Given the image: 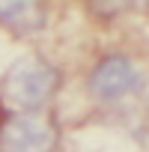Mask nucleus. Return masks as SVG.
<instances>
[{
	"label": "nucleus",
	"instance_id": "obj_1",
	"mask_svg": "<svg viewBox=\"0 0 149 152\" xmlns=\"http://www.w3.org/2000/svg\"><path fill=\"white\" fill-rule=\"evenodd\" d=\"M60 84V75L57 69L36 57V54H27L21 57L9 72H6V78H3V90H6V99L18 107V110H36L42 107L54 90Z\"/></svg>",
	"mask_w": 149,
	"mask_h": 152
},
{
	"label": "nucleus",
	"instance_id": "obj_4",
	"mask_svg": "<svg viewBox=\"0 0 149 152\" xmlns=\"http://www.w3.org/2000/svg\"><path fill=\"white\" fill-rule=\"evenodd\" d=\"M0 24L12 33H36L45 24L42 0H0Z\"/></svg>",
	"mask_w": 149,
	"mask_h": 152
},
{
	"label": "nucleus",
	"instance_id": "obj_2",
	"mask_svg": "<svg viewBox=\"0 0 149 152\" xmlns=\"http://www.w3.org/2000/svg\"><path fill=\"white\" fill-rule=\"evenodd\" d=\"M87 87L99 102H122L143 90V72L125 54H104L90 72Z\"/></svg>",
	"mask_w": 149,
	"mask_h": 152
},
{
	"label": "nucleus",
	"instance_id": "obj_3",
	"mask_svg": "<svg viewBox=\"0 0 149 152\" xmlns=\"http://www.w3.org/2000/svg\"><path fill=\"white\" fill-rule=\"evenodd\" d=\"M57 131L30 113H15L0 125V152H51Z\"/></svg>",
	"mask_w": 149,
	"mask_h": 152
}]
</instances>
